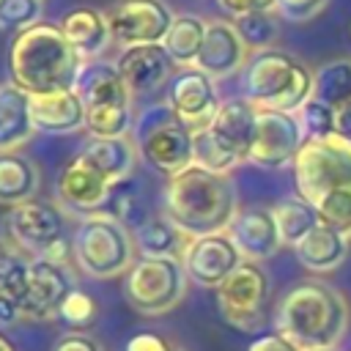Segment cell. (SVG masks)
Returning a JSON list of instances; mask_svg holds the SVG:
<instances>
[{"mask_svg":"<svg viewBox=\"0 0 351 351\" xmlns=\"http://www.w3.org/2000/svg\"><path fill=\"white\" fill-rule=\"evenodd\" d=\"M82 58L63 36L60 25L36 22L27 30L14 33L8 44V74L25 93H52L74 88Z\"/></svg>","mask_w":351,"mask_h":351,"instance_id":"6da1fadb","label":"cell"},{"mask_svg":"<svg viewBox=\"0 0 351 351\" xmlns=\"http://www.w3.org/2000/svg\"><path fill=\"white\" fill-rule=\"evenodd\" d=\"M165 214L192 239L228 230L239 214L236 186L230 176L211 173L200 165H189L167 178Z\"/></svg>","mask_w":351,"mask_h":351,"instance_id":"7a4b0ae2","label":"cell"},{"mask_svg":"<svg viewBox=\"0 0 351 351\" xmlns=\"http://www.w3.org/2000/svg\"><path fill=\"white\" fill-rule=\"evenodd\" d=\"M348 326V304L340 291L326 282L304 280L285 291L274 313V329L299 348H335Z\"/></svg>","mask_w":351,"mask_h":351,"instance_id":"3957f363","label":"cell"},{"mask_svg":"<svg viewBox=\"0 0 351 351\" xmlns=\"http://www.w3.org/2000/svg\"><path fill=\"white\" fill-rule=\"evenodd\" d=\"M241 93L255 107L296 112L313 96V71L282 49H261L241 69Z\"/></svg>","mask_w":351,"mask_h":351,"instance_id":"277c9868","label":"cell"},{"mask_svg":"<svg viewBox=\"0 0 351 351\" xmlns=\"http://www.w3.org/2000/svg\"><path fill=\"white\" fill-rule=\"evenodd\" d=\"M291 167L296 195L313 206L329 195H351V140L337 132L307 137Z\"/></svg>","mask_w":351,"mask_h":351,"instance_id":"5b68a950","label":"cell"},{"mask_svg":"<svg viewBox=\"0 0 351 351\" xmlns=\"http://www.w3.org/2000/svg\"><path fill=\"white\" fill-rule=\"evenodd\" d=\"M140 159L159 176H176L192 165L195 132L184 126L167 101L143 107L132 126Z\"/></svg>","mask_w":351,"mask_h":351,"instance_id":"8992f818","label":"cell"},{"mask_svg":"<svg viewBox=\"0 0 351 351\" xmlns=\"http://www.w3.org/2000/svg\"><path fill=\"white\" fill-rule=\"evenodd\" d=\"M82 271L99 280L118 277L134 266V236L112 214H88L71 239Z\"/></svg>","mask_w":351,"mask_h":351,"instance_id":"52a82bcc","label":"cell"},{"mask_svg":"<svg viewBox=\"0 0 351 351\" xmlns=\"http://www.w3.org/2000/svg\"><path fill=\"white\" fill-rule=\"evenodd\" d=\"M189 274L181 258H140L126 271L123 299L143 315L170 313L186 293Z\"/></svg>","mask_w":351,"mask_h":351,"instance_id":"ba28073f","label":"cell"},{"mask_svg":"<svg viewBox=\"0 0 351 351\" xmlns=\"http://www.w3.org/2000/svg\"><path fill=\"white\" fill-rule=\"evenodd\" d=\"M217 291V307L219 315L239 332H255L266 318V302H269V277L266 271L252 263L241 261L228 280L214 288Z\"/></svg>","mask_w":351,"mask_h":351,"instance_id":"9c48e42d","label":"cell"},{"mask_svg":"<svg viewBox=\"0 0 351 351\" xmlns=\"http://www.w3.org/2000/svg\"><path fill=\"white\" fill-rule=\"evenodd\" d=\"M304 129L296 118V112H282V110H263L258 107V123H255V137L247 162L258 167H285L293 162L299 148L304 145Z\"/></svg>","mask_w":351,"mask_h":351,"instance_id":"30bf717a","label":"cell"},{"mask_svg":"<svg viewBox=\"0 0 351 351\" xmlns=\"http://www.w3.org/2000/svg\"><path fill=\"white\" fill-rule=\"evenodd\" d=\"M176 14L165 0H118L107 11L112 41L123 47L134 44H162Z\"/></svg>","mask_w":351,"mask_h":351,"instance_id":"8fae6325","label":"cell"},{"mask_svg":"<svg viewBox=\"0 0 351 351\" xmlns=\"http://www.w3.org/2000/svg\"><path fill=\"white\" fill-rule=\"evenodd\" d=\"M167 104L184 126L200 132L214 121L222 104L217 96V80L200 71L197 66L181 69L178 74H173L167 85Z\"/></svg>","mask_w":351,"mask_h":351,"instance_id":"7c38bea8","label":"cell"},{"mask_svg":"<svg viewBox=\"0 0 351 351\" xmlns=\"http://www.w3.org/2000/svg\"><path fill=\"white\" fill-rule=\"evenodd\" d=\"M241 261L244 258L233 244V239L228 236V230L195 236L181 258L189 280L203 288H219Z\"/></svg>","mask_w":351,"mask_h":351,"instance_id":"4fadbf2b","label":"cell"},{"mask_svg":"<svg viewBox=\"0 0 351 351\" xmlns=\"http://www.w3.org/2000/svg\"><path fill=\"white\" fill-rule=\"evenodd\" d=\"M115 69L134 99V96H151L165 85H170L176 63L162 44H134L121 49Z\"/></svg>","mask_w":351,"mask_h":351,"instance_id":"5bb4252c","label":"cell"},{"mask_svg":"<svg viewBox=\"0 0 351 351\" xmlns=\"http://www.w3.org/2000/svg\"><path fill=\"white\" fill-rule=\"evenodd\" d=\"M5 228L19 247L30 250L33 258H38L52 241L63 236V214L58 211V206L30 197L25 203L11 206L5 217Z\"/></svg>","mask_w":351,"mask_h":351,"instance_id":"9a60e30c","label":"cell"},{"mask_svg":"<svg viewBox=\"0 0 351 351\" xmlns=\"http://www.w3.org/2000/svg\"><path fill=\"white\" fill-rule=\"evenodd\" d=\"M247 60H250V47L244 44L233 19H211L195 66L214 80H225L239 74L247 66Z\"/></svg>","mask_w":351,"mask_h":351,"instance_id":"2e32d148","label":"cell"},{"mask_svg":"<svg viewBox=\"0 0 351 351\" xmlns=\"http://www.w3.org/2000/svg\"><path fill=\"white\" fill-rule=\"evenodd\" d=\"M58 200L74 211L88 214H99L110 206V195H112V184L96 170L90 167L80 154L63 167V173L58 176Z\"/></svg>","mask_w":351,"mask_h":351,"instance_id":"e0dca14e","label":"cell"},{"mask_svg":"<svg viewBox=\"0 0 351 351\" xmlns=\"http://www.w3.org/2000/svg\"><path fill=\"white\" fill-rule=\"evenodd\" d=\"M74 288L69 266L52 263L47 258H30V282L22 302V318H49L58 315L60 302Z\"/></svg>","mask_w":351,"mask_h":351,"instance_id":"ac0fdd59","label":"cell"},{"mask_svg":"<svg viewBox=\"0 0 351 351\" xmlns=\"http://www.w3.org/2000/svg\"><path fill=\"white\" fill-rule=\"evenodd\" d=\"M228 236L239 247L241 258L252 261V263H261V261L271 258L282 247V239H280L271 208H258V206L241 208L233 217V222L228 228Z\"/></svg>","mask_w":351,"mask_h":351,"instance_id":"d6986e66","label":"cell"},{"mask_svg":"<svg viewBox=\"0 0 351 351\" xmlns=\"http://www.w3.org/2000/svg\"><path fill=\"white\" fill-rule=\"evenodd\" d=\"M30 112L36 132L44 134H74L85 129V104L74 88L30 96Z\"/></svg>","mask_w":351,"mask_h":351,"instance_id":"ffe728a7","label":"cell"},{"mask_svg":"<svg viewBox=\"0 0 351 351\" xmlns=\"http://www.w3.org/2000/svg\"><path fill=\"white\" fill-rule=\"evenodd\" d=\"M255 123H258V107L252 101L241 99H225L208 123V132L241 162H247L252 137H255Z\"/></svg>","mask_w":351,"mask_h":351,"instance_id":"44dd1931","label":"cell"},{"mask_svg":"<svg viewBox=\"0 0 351 351\" xmlns=\"http://www.w3.org/2000/svg\"><path fill=\"white\" fill-rule=\"evenodd\" d=\"M74 90L80 93L85 110L107 107V104H132V93L121 80L115 63H107L99 58L82 60L74 80Z\"/></svg>","mask_w":351,"mask_h":351,"instance_id":"7402d4cb","label":"cell"},{"mask_svg":"<svg viewBox=\"0 0 351 351\" xmlns=\"http://www.w3.org/2000/svg\"><path fill=\"white\" fill-rule=\"evenodd\" d=\"M348 250H351V236L318 222L302 241L293 244V252H296V261L307 269V271H315V274H326V271H335L343 266V261L348 258Z\"/></svg>","mask_w":351,"mask_h":351,"instance_id":"603a6c76","label":"cell"},{"mask_svg":"<svg viewBox=\"0 0 351 351\" xmlns=\"http://www.w3.org/2000/svg\"><path fill=\"white\" fill-rule=\"evenodd\" d=\"M60 30L82 60L99 58L112 41L107 14L99 8H90V5H80V8L69 11L60 22Z\"/></svg>","mask_w":351,"mask_h":351,"instance_id":"cb8c5ba5","label":"cell"},{"mask_svg":"<svg viewBox=\"0 0 351 351\" xmlns=\"http://www.w3.org/2000/svg\"><path fill=\"white\" fill-rule=\"evenodd\" d=\"M36 132L30 112V93L14 82L0 85V151H16Z\"/></svg>","mask_w":351,"mask_h":351,"instance_id":"d4e9b609","label":"cell"},{"mask_svg":"<svg viewBox=\"0 0 351 351\" xmlns=\"http://www.w3.org/2000/svg\"><path fill=\"white\" fill-rule=\"evenodd\" d=\"M80 156L96 167L110 184H118L132 176L134 159H137V145L129 143V137H90Z\"/></svg>","mask_w":351,"mask_h":351,"instance_id":"484cf974","label":"cell"},{"mask_svg":"<svg viewBox=\"0 0 351 351\" xmlns=\"http://www.w3.org/2000/svg\"><path fill=\"white\" fill-rule=\"evenodd\" d=\"M134 247L145 258H184L192 236L184 233L167 214H151L143 225L132 230Z\"/></svg>","mask_w":351,"mask_h":351,"instance_id":"4316f807","label":"cell"},{"mask_svg":"<svg viewBox=\"0 0 351 351\" xmlns=\"http://www.w3.org/2000/svg\"><path fill=\"white\" fill-rule=\"evenodd\" d=\"M206 27L208 22L203 16H195V14H176L170 30L165 33L162 38V47L165 52L173 58L176 66H195L197 63V55L203 49V38H206Z\"/></svg>","mask_w":351,"mask_h":351,"instance_id":"83f0119b","label":"cell"},{"mask_svg":"<svg viewBox=\"0 0 351 351\" xmlns=\"http://www.w3.org/2000/svg\"><path fill=\"white\" fill-rule=\"evenodd\" d=\"M38 192V170L36 165L14 151H0V203L16 206Z\"/></svg>","mask_w":351,"mask_h":351,"instance_id":"f1b7e54d","label":"cell"},{"mask_svg":"<svg viewBox=\"0 0 351 351\" xmlns=\"http://www.w3.org/2000/svg\"><path fill=\"white\" fill-rule=\"evenodd\" d=\"M271 214H274L280 239H282V244H288V247H293L296 241H302V239L321 222L315 206L307 203L302 195H291V197L277 200V203L271 206Z\"/></svg>","mask_w":351,"mask_h":351,"instance_id":"f546056e","label":"cell"},{"mask_svg":"<svg viewBox=\"0 0 351 351\" xmlns=\"http://www.w3.org/2000/svg\"><path fill=\"white\" fill-rule=\"evenodd\" d=\"M313 96L332 110L351 96V58L326 60L313 71Z\"/></svg>","mask_w":351,"mask_h":351,"instance_id":"4dcf8cb0","label":"cell"},{"mask_svg":"<svg viewBox=\"0 0 351 351\" xmlns=\"http://www.w3.org/2000/svg\"><path fill=\"white\" fill-rule=\"evenodd\" d=\"M236 30L241 33L244 44L255 52L261 49H271V44L280 36V14L274 8H263V11H250L233 19Z\"/></svg>","mask_w":351,"mask_h":351,"instance_id":"1f68e13d","label":"cell"},{"mask_svg":"<svg viewBox=\"0 0 351 351\" xmlns=\"http://www.w3.org/2000/svg\"><path fill=\"white\" fill-rule=\"evenodd\" d=\"M192 162L200 165V167H206V170H211V173H225V176H230L241 165V159L236 154H230L208 132V126L200 129V132H195V154H192Z\"/></svg>","mask_w":351,"mask_h":351,"instance_id":"d6a6232c","label":"cell"},{"mask_svg":"<svg viewBox=\"0 0 351 351\" xmlns=\"http://www.w3.org/2000/svg\"><path fill=\"white\" fill-rule=\"evenodd\" d=\"M27 282H30V261L0 247V293L16 299L22 307L27 296Z\"/></svg>","mask_w":351,"mask_h":351,"instance_id":"836d02e7","label":"cell"},{"mask_svg":"<svg viewBox=\"0 0 351 351\" xmlns=\"http://www.w3.org/2000/svg\"><path fill=\"white\" fill-rule=\"evenodd\" d=\"M44 0H0V30L19 33L41 22Z\"/></svg>","mask_w":351,"mask_h":351,"instance_id":"e575fe53","label":"cell"},{"mask_svg":"<svg viewBox=\"0 0 351 351\" xmlns=\"http://www.w3.org/2000/svg\"><path fill=\"white\" fill-rule=\"evenodd\" d=\"M296 118L304 129V137H326L335 132V110L324 101H318L315 96H310L299 110Z\"/></svg>","mask_w":351,"mask_h":351,"instance_id":"d590c367","label":"cell"},{"mask_svg":"<svg viewBox=\"0 0 351 351\" xmlns=\"http://www.w3.org/2000/svg\"><path fill=\"white\" fill-rule=\"evenodd\" d=\"M58 315H60V318H63L69 326H74V329L88 326V324L96 318V302H93V299L85 293V291L71 288V291L66 293V299L60 302Z\"/></svg>","mask_w":351,"mask_h":351,"instance_id":"8d00e7d4","label":"cell"},{"mask_svg":"<svg viewBox=\"0 0 351 351\" xmlns=\"http://www.w3.org/2000/svg\"><path fill=\"white\" fill-rule=\"evenodd\" d=\"M329 0H274V11L288 22H307L326 8Z\"/></svg>","mask_w":351,"mask_h":351,"instance_id":"74e56055","label":"cell"},{"mask_svg":"<svg viewBox=\"0 0 351 351\" xmlns=\"http://www.w3.org/2000/svg\"><path fill=\"white\" fill-rule=\"evenodd\" d=\"M247 351H304V348H299L293 340H288V337L280 335V332H266V335H258V337L250 343Z\"/></svg>","mask_w":351,"mask_h":351,"instance_id":"f35d334b","label":"cell"},{"mask_svg":"<svg viewBox=\"0 0 351 351\" xmlns=\"http://www.w3.org/2000/svg\"><path fill=\"white\" fill-rule=\"evenodd\" d=\"M52 351H101V346L85 332H66L63 337H58Z\"/></svg>","mask_w":351,"mask_h":351,"instance_id":"ab89813d","label":"cell"},{"mask_svg":"<svg viewBox=\"0 0 351 351\" xmlns=\"http://www.w3.org/2000/svg\"><path fill=\"white\" fill-rule=\"evenodd\" d=\"M217 5L222 11H228L233 19L250 11H263V8H274V0H217Z\"/></svg>","mask_w":351,"mask_h":351,"instance_id":"60d3db41","label":"cell"},{"mask_svg":"<svg viewBox=\"0 0 351 351\" xmlns=\"http://www.w3.org/2000/svg\"><path fill=\"white\" fill-rule=\"evenodd\" d=\"M167 348H170V343L154 332H140V335L129 337V343H126V351H167Z\"/></svg>","mask_w":351,"mask_h":351,"instance_id":"b9f144b4","label":"cell"},{"mask_svg":"<svg viewBox=\"0 0 351 351\" xmlns=\"http://www.w3.org/2000/svg\"><path fill=\"white\" fill-rule=\"evenodd\" d=\"M335 132L351 140V96L335 107Z\"/></svg>","mask_w":351,"mask_h":351,"instance_id":"7bdbcfd3","label":"cell"},{"mask_svg":"<svg viewBox=\"0 0 351 351\" xmlns=\"http://www.w3.org/2000/svg\"><path fill=\"white\" fill-rule=\"evenodd\" d=\"M16 318H22V307L16 299L0 293V326H11Z\"/></svg>","mask_w":351,"mask_h":351,"instance_id":"ee69618b","label":"cell"},{"mask_svg":"<svg viewBox=\"0 0 351 351\" xmlns=\"http://www.w3.org/2000/svg\"><path fill=\"white\" fill-rule=\"evenodd\" d=\"M0 351H14V346H11V340H8V337H5L3 332H0Z\"/></svg>","mask_w":351,"mask_h":351,"instance_id":"f6af8a7d","label":"cell"},{"mask_svg":"<svg viewBox=\"0 0 351 351\" xmlns=\"http://www.w3.org/2000/svg\"><path fill=\"white\" fill-rule=\"evenodd\" d=\"M304 351H335V348H329V346H318V348H304Z\"/></svg>","mask_w":351,"mask_h":351,"instance_id":"bcb514c9","label":"cell"},{"mask_svg":"<svg viewBox=\"0 0 351 351\" xmlns=\"http://www.w3.org/2000/svg\"><path fill=\"white\" fill-rule=\"evenodd\" d=\"M167 351H181V348H176V346H170V348H167Z\"/></svg>","mask_w":351,"mask_h":351,"instance_id":"7dc6e473","label":"cell"}]
</instances>
